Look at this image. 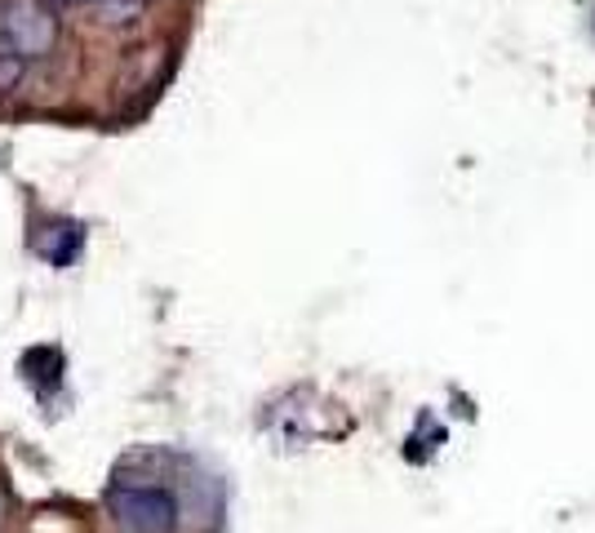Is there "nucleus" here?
I'll use <instances>...</instances> for the list:
<instances>
[{"label": "nucleus", "mask_w": 595, "mask_h": 533, "mask_svg": "<svg viewBox=\"0 0 595 533\" xmlns=\"http://www.w3.org/2000/svg\"><path fill=\"white\" fill-rule=\"evenodd\" d=\"M58 45V4L53 0H0V49L27 62L53 53Z\"/></svg>", "instance_id": "nucleus-1"}, {"label": "nucleus", "mask_w": 595, "mask_h": 533, "mask_svg": "<svg viewBox=\"0 0 595 533\" xmlns=\"http://www.w3.org/2000/svg\"><path fill=\"white\" fill-rule=\"evenodd\" d=\"M53 4L58 9H85L107 27H129V22H138L147 13L152 0H53Z\"/></svg>", "instance_id": "nucleus-3"}, {"label": "nucleus", "mask_w": 595, "mask_h": 533, "mask_svg": "<svg viewBox=\"0 0 595 533\" xmlns=\"http://www.w3.org/2000/svg\"><path fill=\"white\" fill-rule=\"evenodd\" d=\"M22 76H27V58H18V53H4V49H0V98H4V93H18Z\"/></svg>", "instance_id": "nucleus-4"}, {"label": "nucleus", "mask_w": 595, "mask_h": 533, "mask_svg": "<svg viewBox=\"0 0 595 533\" xmlns=\"http://www.w3.org/2000/svg\"><path fill=\"white\" fill-rule=\"evenodd\" d=\"M107 512L129 533H174L178 530V503L160 485H111Z\"/></svg>", "instance_id": "nucleus-2"}, {"label": "nucleus", "mask_w": 595, "mask_h": 533, "mask_svg": "<svg viewBox=\"0 0 595 533\" xmlns=\"http://www.w3.org/2000/svg\"><path fill=\"white\" fill-rule=\"evenodd\" d=\"M0 525H4V494H0Z\"/></svg>", "instance_id": "nucleus-5"}]
</instances>
